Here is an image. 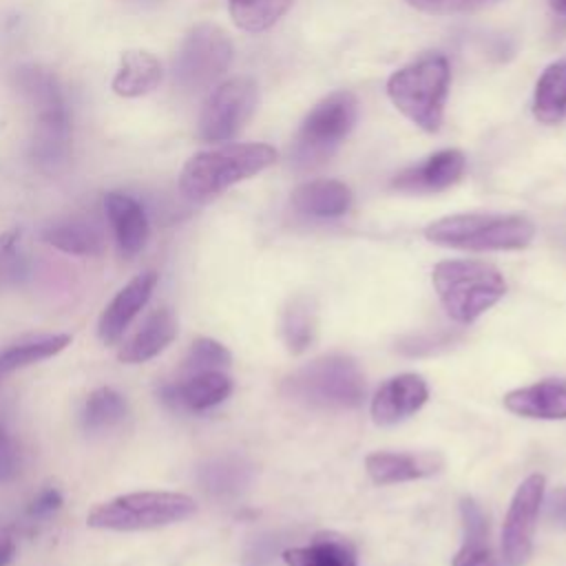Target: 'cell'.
I'll list each match as a JSON object with an SVG mask.
<instances>
[{
    "instance_id": "1",
    "label": "cell",
    "mask_w": 566,
    "mask_h": 566,
    "mask_svg": "<svg viewBox=\"0 0 566 566\" xmlns=\"http://www.w3.org/2000/svg\"><path fill=\"white\" fill-rule=\"evenodd\" d=\"M13 84L33 111L29 157L42 172H60L71 157V106L57 75L38 64L13 71Z\"/></svg>"
},
{
    "instance_id": "2",
    "label": "cell",
    "mask_w": 566,
    "mask_h": 566,
    "mask_svg": "<svg viewBox=\"0 0 566 566\" xmlns=\"http://www.w3.org/2000/svg\"><path fill=\"white\" fill-rule=\"evenodd\" d=\"M276 161L270 144H221L195 153L179 172V190L190 201H210Z\"/></svg>"
},
{
    "instance_id": "3",
    "label": "cell",
    "mask_w": 566,
    "mask_h": 566,
    "mask_svg": "<svg viewBox=\"0 0 566 566\" xmlns=\"http://www.w3.org/2000/svg\"><path fill=\"white\" fill-rule=\"evenodd\" d=\"M449 82V60L438 51H429L389 75L387 95L409 122L436 133L444 117Z\"/></svg>"
},
{
    "instance_id": "4",
    "label": "cell",
    "mask_w": 566,
    "mask_h": 566,
    "mask_svg": "<svg viewBox=\"0 0 566 566\" xmlns=\"http://www.w3.org/2000/svg\"><path fill=\"white\" fill-rule=\"evenodd\" d=\"M535 237V226L522 214L497 212H460L431 221L424 228V239L455 250L489 252V250H522Z\"/></svg>"
},
{
    "instance_id": "5",
    "label": "cell",
    "mask_w": 566,
    "mask_h": 566,
    "mask_svg": "<svg viewBox=\"0 0 566 566\" xmlns=\"http://www.w3.org/2000/svg\"><path fill=\"white\" fill-rule=\"evenodd\" d=\"M433 287L455 323H473L504 294L506 281L491 263L475 259H447L433 265Z\"/></svg>"
},
{
    "instance_id": "6",
    "label": "cell",
    "mask_w": 566,
    "mask_h": 566,
    "mask_svg": "<svg viewBox=\"0 0 566 566\" xmlns=\"http://www.w3.org/2000/svg\"><path fill=\"white\" fill-rule=\"evenodd\" d=\"M365 376L345 354H325L298 367L283 382V394L314 409H354L365 398Z\"/></svg>"
},
{
    "instance_id": "7",
    "label": "cell",
    "mask_w": 566,
    "mask_h": 566,
    "mask_svg": "<svg viewBox=\"0 0 566 566\" xmlns=\"http://www.w3.org/2000/svg\"><path fill=\"white\" fill-rule=\"evenodd\" d=\"M197 513L190 495L177 491H133L91 509L86 524L97 531L135 533L164 528Z\"/></svg>"
},
{
    "instance_id": "8",
    "label": "cell",
    "mask_w": 566,
    "mask_h": 566,
    "mask_svg": "<svg viewBox=\"0 0 566 566\" xmlns=\"http://www.w3.org/2000/svg\"><path fill=\"white\" fill-rule=\"evenodd\" d=\"M358 119V99L352 91H334L303 119L290 148V164L298 172L323 166L347 139Z\"/></svg>"
},
{
    "instance_id": "9",
    "label": "cell",
    "mask_w": 566,
    "mask_h": 566,
    "mask_svg": "<svg viewBox=\"0 0 566 566\" xmlns=\"http://www.w3.org/2000/svg\"><path fill=\"white\" fill-rule=\"evenodd\" d=\"M234 46L230 35L210 22L192 27L181 40L172 60V80L188 93L212 86L232 64Z\"/></svg>"
},
{
    "instance_id": "10",
    "label": "cell",
    "mask_w": 566,
    "mask_h": 566,
    "mask_svg": "<svg viewBox=\"0 0 566 566\" xmlns=\"http://www.w3.org/2000/svg\"><path fill=\"white\" fill-rule=\"evenodd\" d=\"M259 88L252 77H232L221 82L206 99L197 133L203 142L219 144L232 139L254 115Z\"/></svg>"
},
{
    "instance_id": "11",
    "label": "cell",
    "mask_w": 566,
    "mask_h": 566,
    "mask_svg": "<svg viewBox=\"0 0 566 566\" xmlns=\"http://www.w3.org/2000/svg\"><path fill=\"white\" fill-rule=\"evenodd\" d=\"M544 486L546 478L542 473H531L515 489L502 526V566H524L531 557Z\"/></svg>"
},
{
    "instance_id": "12",
    "label": "cell",
    "mask_w": 566,
    "mask_h": 566,
    "mask_svg": "<svg viewBox=\"0 0 566 566\" xmlns=\"http://www.w3.org/2000/svg\"><path fill=\"white\" fill-rule=\"evenodd\" d=\"M467 159L462 150L458 148H444L427 159L402 168L398 175L391 179V188L398 192L407 195H429V192H440L460 181L464 175Z\"/></svg>"
},
{
    "instance_id": "13",
    "label": "cell",
    "mask_w": 566,
    "mask_h": 566,
    "mask_svg": "<svg viewBox=\"0 0 566 566\" xmlns=\"http://www.w3.org/2000/svg\"><path fill=\"white\" fill-rule=\"evenodd\" d=\"M157 285V272L146 270L137 276H133L102 310L97 321V336L104 345H115L133 318L146 307Z\"/></svg>"
},
{
    "instance_id": "14",
    "label": "cell",
    "mask_w": 566,
    "mask_h": 566,
    "mask_svg": "<svg viewBox=\"0 0 566 566\" xmlns=\"http://www.w3.org/2000/svg\"><path fill=\"white\" fill-rule=\"evenodd\" d=\"M232 394V378L223 369L186 374L179 382H168L159 389V398L170 409L206 411L221 405Z\"/></svg>"
},
{
    "instance_id": "15",
    "label": "cell",
    "mask_w": 566,
    "mask_h": 566,
    "mask_svg": "<svg viewBox=\"0 0 566 566\" xmlns=\"http://www.w3.org/2000/svg\"><path fill=\"white\" fill-rule=\"evenodd\" d=\"M429 398V387L418 374H398L374 394L369 413L376 424L389 427L407 420Z\"/></svg>"
},
{
    "instance_id": "16",
    "label": "cell",
    "mask_w": 566,
    "mask_h": 566,
    "mask_svg": "<svg viewBox=\"0 0 566 566\" xmlns=\"http://www.w3.org/2000/svg\"><path fill=\"white\" fill-rule=\"evenodd\" d=\"M104 210L115 237V243L124 256H135L148 241V214L144 206L119 190H111L104 197Z\"/></svg>"
},
{
    "instance_id": "17",
    "label": "cell",
    "mask_w": 566,
    "mask_h": 566,
    "mask_svg": "<svg viewBox=\"0 0 566 566\" xmlns=\"http://www.w3.org/2000/svg\"><path fill=\"white\" fill-rule=\"evenodd\" d=\"M444 467V458L438 451L420 453H394L376 451L365 458V469L376 484H396L429 478Z\"/></svg>"
},
{
    "instance_id": "18",
    "label": "cell",
    "mask_w": 566,
    "mask_h": 566,
    "mask_svg": "<svg viewBox=\"0 0 566 566\" xmlns=\"http://www.w3.org/2000/svg\"><path fill=\"white\" fill-rule=\"evenodd\" d=\"M504 407L522 418L564 420L566 418V380L544 378L539 382L517 387L504 396Z\"/></svg>"
},
{
    "instance_id": "19",
    "label": "cell",
    "mask_w": 566,
    "mask_h": 566,
    "mask_svg": "<svg viewBox=\"0 0 566 566\" xmlns=\"http://www.w3.org/2000/svg\"><path fill=\"white\" fill-rule=\"evenodd\" d=\"M179 332V323L172 310L157 307L146 316V321L139 325V329L119 345L117 358L126 365H139L155 356H159Z\"/></svg>"
},
{
    "instance_id": "20",
    "label": "cell",
    "mask_w": 566,
    "mask_h": 566,
    "mask_svg": "<svg viewBox=\"0 0 566 566\" xmlns=\"http://www.w3.org/2000/svg\"><path fill=\"white\" fill-rule=\"evenodd\" d=\"M292 208L305 217L334 219L349 210L352 190L336 179H312L294 188Z\"/></svg>"
},
{
    "instance_id": "21",
    "label": "cell",
    "mask_w": 566,
    "mask_h": 566,
    "mask_svg": "<svg viewBox=\"0 0 566 566\" xmlns=\"http://www.w3.org/2000/svg\"><path fill=\"white\" fill-rule=\"evenodd\" d=\"M40 239L71 256H99L106 248L102 232L91 221L77 217L49 221L40 230Z\"/></svg>"
},
{
    "instance_id": "22",
    "label": "cell",
    "mask_w": 566,
    "mask_h": 566,
    "mask_svg": "<svg viewBox=\"0 0 566 566\" xmlns=\"http://www.w3.org/2000/svg\"><path fill=\"white\" fill-rule=\"evenodd\" d=\"M161 77H164L161 62L150 51L133 49L119 57V66L113 75L111 88L119 97H142L155 91Z\"/></svg>"
},
{
    "instance_id": "23",
    "label": "cell",
    "mask_w": 566,
    "mask_h": 566,
    "mask_svg": "<svg viewBox=\"0 0 566 566\" xmlns=\"http://www.w3.org/2000/svg\"><path fill=\"white\" fill-rule=\"evenodd\" d=\"M460 520L464 539L460 551L453 555L451 566H497V559L489 546V524L475 500L462 497Z\"/></svg>"
},
{
    "instance_id": "24",
    "label": "cell",
    "mask_w": 566,
    "mask_h": 566,
    "mask_svg": "<svg viewBox=\"0 0 566 566\" xmlns=\"http://www.w3.org/2000/svg\"><path fill=\"white\" fill-rule=\"evenodd\" d=\"M197 480L210 497L228 500L250 484L252 464L241 455H219L201 464Z\"/></svg>"
},
{
    "instance_id": "25",
    "label": "cell",
    "mask_w": 566,
    "mask_h": 566,
    "mask_svg": "<svg viewBox=\"0 0 566 566\" xmlns=\"http://www.w3.org/2000/svg\"><path fill=\"white\" fill-rule=\"evenodd\" d=\"M287 566H356L354 546L334 533L316 535L312 544L283 551Z\"/></svg>"
},
{
    "instance_id": "26",
    "label": "cell",
    "mask_w": 566,
    "mask_h": 566,
    "mask_svg": "<svg viewBox=\"0 0 566 566\" xmlns=\"http://www.w3.org/2000/svg\"><path fill=\"white\" fill-rule=\"evenodd\" d=\"M533 115L542 124H559L566 119V60L548 64L533 93Z\"/></svg>"
},
{
    "instance_id": "27",
    "label": "cell",
    "mask_w": 566,
    "mask_h": 566,
    "mask_svg": "<svg viewBox=\"0 0 566 566\" xmlns=\"http://www.w3.org/2000/svg\"><path fill=\"white\" fill-rule=\"evenodd\" d=\"M71 345L69 334H42L0 349V376L57 356Z\"/></svg>"
},
{
    "instance_id": "28",
    "label": "cell",
    "mask_w": 566,
    "mask_h": 566,
    "mask_svg": "<svg viewBox=\"0 0 566 566\" xmlns=\"http://www.w3.org/2000/svg\"><path fill=\"white\" fill-rule=\"evenodd\" d=\"M128 413L126 398L113 387L93 389L80 411V424L86 433H102L117 427Z\"/></svg>"
},
{
    "instance_id": "29",
    "label": "cell",
    "mask_w": 566,
    "mask_h": 566,
    "mask_svg": "<svg viewBox=\"0 0 566 566\" xmlns=\"http://www.w3.org/2000/svg\"><path fill=\"white\" fill-rule=\"evenodd\" d=\"M281 332L292 354H301L312 345L316 336V310L310 296L301 294L287 303L281 321Z\"/></svg>"
},
{
    "instance_id": "30",
    "label": "cell",
    "mask_w": 566,
    "mask_h": 566,
    "mask_svg": "<svg viewBox=\"0 0 566 566\" xmlns=\"http://www.w3.org/2000/svg\"><path fill=\"white\" fill-rule=\"evenodd\" d=\"M292 4L294 0H228V11L239 29L261 33L274 27Z\"/></svg>"
},
{
    "instance_id": "31",
    "label": "cell",
    "mask_w": 566,
    "mask_h": 566,
    "mask_svg": "<svg viewBox=\"0 0 566 566\" xmlns=\"http://www.w3.org/2000/svg\"><path fill=\"white\" fill-rule=\"evenodd\" d=\"M230 360H232V356L226 345H221L214 338L199 336L192 340V345L184 358L181 371L197 374V371H208V369H226L230 365Z\"/></svg>"
},
{
    "instance_id": "32",
    "label": "cell",
    "mask_w": 566,
    "mask_h": 566,
    "mask_svg": "<svg viewBox=\"0 0 566 566\" xmlns=\"http://www.w3.org/2000/svg\"><path fill=\"white\" fill-rule=\"evenodd\" d=\"M416 11L429 15H462L489 9L502 0H405Z\"/></svg>"
},
{
    "instance_id": "33",
    "label": "cell",
    "mask_w": 566,
    "mask_h": 566,
    "mask_svg": "<svg viewBox=\"0 0 566 566\" xmlns=\"http://www.w3.org/2000/svg\"><path fill=\"white\" fill-rule=\"evenodd\" d=\"M18 243H20V230H7L0 234V285H4L9 279L15 276V270L20 265V254H18Z\"/></svg>"
},
{
    "instance_id": "34",
    "label": "cell",
    "mask_w": 566,
    "mask_h": 566,
    "mask_svg": "<svg viewBox=\"0 0 566 566\" xmlns=\"http://www.w3.org/2000/svg\"><path fill=\"white\" fill-rule=\"evenodd\" d=\"M20 471V453L9 436V431L0 424V484L11 482Z\"/></svg>"
},
{
    "instance_id": "35",
    "label": "cell",
    "mask_w": 566,
    "mask_h": 566,
    "mask_svg": "<svg viewBox=\"0 0 566 566\" xmlns=\"http://www.w3.org/2000/svg\"><path fill=\"white\" fill-rule=\"evenodd\" d=\"M62 504H64L62 493H60L55 486H46V489H42V491L35 493V497H33V500L29 502V506H27V513H29L31 517H46V515L60 511Z\"/></svg>"
},
{
    "instance_id": "36",
    "label": "cell",
    "mask_w": 566,
    "mask_h": 566,
    "mask_svg": "<svg viewBox=\"0 0 566 566\" xmlns=\"http://www.w3.org/2000/svg\"><path fill=\"white\" fill-rule=\"evenodd\" d=\"M276 551V537H259L245 555L248 566H268Z\"/></svg>"
},
{
    "instance_id": "37",
    "label": "cell",
    "mask_w": 566,
    "mask_h": 566,
    "mask_svg": "<svg viewBox=\"0 0 566 566\" xmlns=\"http://www.w3.org/2000/svg\"><path fill=\"white\" fill-rule=\"evenodd\" d=\"M546 520L553 526L566 528V486L553 491L546 500Z\"/></svg>"
},
{
    "instance_id": "38",
    "label": "cell",
    "mask_w": 566,
    "mask_h": 566,
    "mask_svg": "<svg viewBox=\"0 0 566 566\" xmlns=\"http://www.w3.org/2000/svg\"><path fill=\"white\" fill-rule=\"evenodd\" d=\"M15 557V542L7 535H0V566H9Z\"/></svg>"
},
{
    "instance_id": "39",
    "label": "cell",
    "mask_w": 566,
    "mask_h": 566,
    "mask_svg": "<svg viewBox=\"0 0 566 566\" xmlns=\"http://www.w3.org/2000/svg\"><path fill=\"white\" fill-rule=\"evenodd\" d=\"M122 2H126V4H130V7H137V9H150V7L161 4L164 0H122Z\"/></svg>"
},
{
    "instance_id": "40",
    "label": "cell",
    "mask_w": 566,
    "mask_h": 566,
    "mask_svg": "<svg viewBox=\"0 0 566 566\" xmlns=\"http://www.w3.org/2000/svg\"><path fill=\"white\" fill-rule=\"evenodd\" d=\"M548 4H551V9H553L555 13L566 15V0H548Z\"/></svg>"
}]
</instances>
